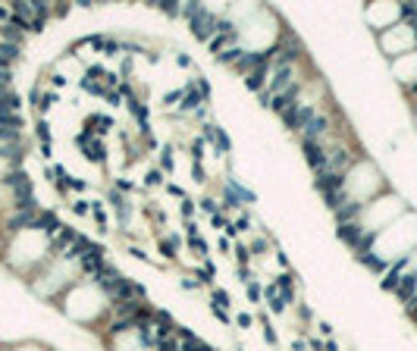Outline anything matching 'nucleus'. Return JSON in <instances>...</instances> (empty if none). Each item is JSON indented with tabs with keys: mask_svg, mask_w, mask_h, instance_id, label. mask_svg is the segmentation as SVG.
<instances>
[{
	"mask_svg": "<svg viewBox=\"0 0 417 351\" xmlns=\"http://www.w3.org/2000/svg\"><path fill=\"white\" fill-rule=\"evenodd\" d=\"M189 29H192V35L198 38V41H214V35H217V29H220V16H214L204 6V10L194 16V19H189Z\"/></svg>",
	"mask_w": 417,
	"mask_h": 351,
	"instance_id": "nucleus-1",
	"label": "nucleus"
},
{
	"mask_svg": "<svg viewBox=\"0 0 417 351\" xmlns=\"http://www.w3.org/2000/svg\"><path fill=\"white\" fill-rule=\"evenodd\" d=\"M267 75H270V66H260V69H254V72L245 75V85H248L251 91H257V94H260L263 88H267Z\"/></svg>",
	"mask_w": 417,
	"mask_h": 351,
	"instance_id": "nucleus-13",
	"label": "nucleus"
},
{
	"mask_svg": "<svg viewBox=\"0 0 417 351\" xmlns=\"http://www.w3.org/2000/svg\"><path fill=\"white\" fill-rule=\"evenodd\" d=\"M16 60H22V47L19 44H6V41H0V63L10 66Z\"/></svg>",
	"mask_w": 417,
	"mask_h": 351,
	"instance_id": "nucleus-14",
	"label": "nucleus"
},
{
	"mask_svg": "<svg viewBox=\"0 0 417 351\" xmlns=\"http://www.w3.org/2000/svg\"><path fill=\"white\" fill-rule=\"evenodd\" d=\"M245 286H248V298H251V301H260V298H263V288H260L257 279H248Z\"/></svg>",
	"mask_w": 417,
	"mask_h": 351,
	"instance_id": "nucleus-28",
	"label": "nucleus"
},
{
	"mask_svg": "<svg viewBox=\"0 0 417 351\" xmlns=\"http://www.w3.org/2000/svg\"><path fill=\"white\" fill-rule=\"evenodd\" d=\"M339 238L348 242L352 248H357V245H361V238H364V229L357 226V223H345V226H339Z\"/></svg>",
	"mask_w": 417,
	"mask_h": 351,
	"instance_id": "nucleus-12",
	"label": "nucleus"
},
{
	"mask_svg": "<svg viewBox=\"0 0 417 351\" xmlns=\"http://www.w3.org/2000/svg\"><path fill=\"white\" fill-rule=\"evenodd\" d=\"M129 110H132V116L138 119V126H141V132L148 135V107L141 104L138 97H129Z\"/></svg>",
	"mask_w": 417,
	"mask_h": 351,
	"instance_id": "nucleus-15",
	"label": "nucleus"
},
{
	"mask_svg": "<svg viewBox=\"0 0 417 351\" xmlns=\"http://www.w3.org/2000/svg\"><path fill=\"white\" fill-rule=\"evenodd\" d=\"M88 44L95 47V50H107V38H100V35H91V38H88Z\"/></svg>",
	"mask_w": 417,
	"mask_h": 351,
	"instance_id": "nucleus-39",
	"label": "nucleus"
},
{
	"mask_svg": "<svg viewBox=\"0 0 417 351\" xmlns=\"http://www.w3.org/2000/svg\"><path fill=\"white\" fill-rule=\"evenodd\" d=\"M32 229H41L44 235H54L57 229H63V226H60V220H57L54 210H44V213H38V220H35V226H32Z\"/></svg>",
	"mask_w": 417,
	"mask_h": 351,
	"instance_id": "nucleus-10",
	"label": "nucleus"
},
{
	"mask_svg": "<svg viewBox=\"0 0 417 351\" xmlns=\"http://www.w3.org/2000/svg\"><path fill=\"white\" fill-rule=\"evenodd\" d=\"M210 223H214V226H217V229H226V226H229V223H226L223 217H220V213H214V220H210Z\"/></svg>",
	"mask_w": 417,
	"mask_h": 351,
	"instance_id": "nucleus-48",
	"label": "nucleus"
},
{
	"mask_svg": "<svg viewBox=\"0 0 417 351\" xmlns=\"http://www.w3.org/2000/svg\"><path fill=\"white\" fill-rule=\"evenodd\" d=\"M326 132H329V119L317 113V116H314L311 123L301 129V138H308V141H323V135H326Z\"/></svg>",
	"mask_w": 417,
	"mask_h": 351,
	"instance_id": "nucleus-7",
	"label": "nucleus"
},
{
	"mask_svg": "<svg viewBox=\"0 0 417 351\" xmlns=\"http://www.w3.org/2000/svg\"><path fill=\"white\" fill-rule=\"evenodd\" d=\"M204 104H207V100L201 97V91H194V82H192L189 91H185V97H182V113H198Z\"/></svg>",
	"mask_w": 417,
	"mask_h": 351,
	"instance_id": "nucleus-11",
	"label": "nucleus"
},
{
	"mask_svg": "<svg viewBox=\"0 0 417 351\" xmlns=\"http://www.w3.org/2000/svg\"><path fill=\"white\" fill-rule=\"evenodd\" d=\"M47 129H50V126L44 123V119H41V123H38V138L44 141V144H50V132H47Z\"/></svg>",
	"mask_w": 417,
	"mask_h": 351,
	"instance_id": "nucleus-38",
	"label": "nucleus"
},
{
	"mask_svg": "<svg viewBox=\"0 0 417 351\" xmlns=\"http://www.w3.org/2000/svg\"><path fill=\"white\" fill-rule=\"evenodd\" d=\"M214 304H217V307H226V304H229V295L217 288V292H214Z\"/></svg>",
	"mask_w": 417,
	"mask_h": 351,
	"instance_id": "nucleus-42",
	"label": "nucleus"
},
{
	"mask_svg": "<svg viewBox=\"0 0 417 351\" xmlns=\"http://www.w3.org/2000/svg\"><path fill=\"white\" fill-rule=\"evenodd\" d=\"M361 263H364V267H370V270H377V273H383V270H386V260L373 257V254H361Z\"/></svg>",
	"mask_w": 417,
	"mask_h": 351,
	"instance_id": "nucleus-25",
	"label": "nucleus"
},
{
	"mask_svg": "<svg viewBox=\"0 0 417 351\" xmlns=\"http://www.w3.org/2000/svg\"><path fill=\"white\" fill-rule=\"evenodd\" d=\"M91 217H95V223H97L100 232H107V213H104V207H100V204H95V207H91Z\"/></svg>",
	"mask_w": 417,
	"mask_h": 351,
	"instance_id": "nucleus-27",
	"label": "nucleus"
},
{
	"mask_svg": "<svg viewBox=\"0 0 417 351\" xmlns=\"http://www.w3.org/2000/svg\"><path fill=\"white\" fill-rule=\"evenodd\" d=\"M151 329H154L151 323H141V326H138V342H141V345H148V348L160 342V339H154V332H151Z\"/></svg>",
	"mask_w": 417,
	"mask_h": 351,
	"instance_id": "nucleus-22",
	"label": "nucleus"
},
{
	"mask_svg": "<svg viewBox=\"0 0 417 351\" xmlns=\"http://www.w3.org/2000/svg\"><path fill=\"white\" fill-rule=\"evenodd\" d=\"M201 207L207 210V213H217V210H220V204H217L214 198H204V201H201Z\"/></svg>",
	"mask_w": 417,
	"mask_h": 351,
	"instance_id": "nucleus-44",
	"label": "nucleus"
},
{
	"mask_svg": "<svg viewBox=\"0 0 417 351\" xmlns=\"http://www.w3.org/2000/svg\"><path fill=\"white\" fill-rule=\"evenodd\" d=\"M163 182V173H160V169H151L148 176H144V185H160Z\"/></svg>",
	"mask_w": 417,
	"mask_h": 351,
	"instance_id": "nucleus-33",
	"label": "nucleus"
},
{
	"mask_svg": "<svg viewBox=\"0 0 417 351\" xmlns=\"http://www.w3.org/2000/svg\"><path fill=\"white\" fill-rule=\"evenodd\" d=\"M210 351H214V348H210Z\"/></svg>",
	"mask_w": 417,
	"mask_h": 351,
	"instance_id": "nucleus-54",
	"label": "nucleus"
},
{
	"mask_svg": "<svg viewBox=\"0 0 417 351\" xmlns=\"http://www.w3.org/2000/svg\"><path fill=\"white\" fill-rule=\"evenodd\" d=\"M182 97H185V91H169L166 97H163V104H166V107H173V104H179Z\"/></svg>",
	"mask_w": 417,
	"mask_h": 351,
	"instance_id": "nucleus-36",
	"label": "nucleus"
},
{
	"mask_svg": "<svg viewBox=\"0 0 417 351\" xmlns=\"http://www.w3.org/2000/svg\"><path fill=\"white\" fill-rule=\"evenodd\" d=\"M317 191L329 194V191H339V188H345V176H336V173H317Z\"/></svg>",
	"mask_w": 417,
	"mask_h": 351,
	"instance_id": "nucleus-8",
	"label": "nucleus"
},
{
	"mask_svg": "<svg viewBox=\"0 0 417 351\" xmlns=\"http://www.w3.org/2000/svg\"><path fill=\"white\" fill-rule=\"evenodd\" d=\"M0 351H3V348H0Z\"/></svg>",
	"mask_w": 417,
	"mask_h": 351,
	"instance_id": "nucleus-53",
	"label": "nucleus"
},
{
	"mask_svg": "<svg viewBox=\"0 0 417 351\" xmlns=\"http://www.w3.org/2000/svg\"><path fill=\"white\" fill-rule=\"evenodd\" d=\"M192 179H194V182H207V176H204V166L198 163V160L192 163Z\"/></svg>",
	"mask_w": 417,
	"mask_h": 351,
	"instance_id": "nucleus-35",
	"label": "nucleus"
},
{
	"mask_svg": "<svg viewBox=\"0 0 417 351\" xmlns=\"http://www.w3.org/2000/svg\"><path fill=\"white\" fill-rule=\"evenodd\" d=\"M91 248H95V245H91V242H88V238H85V235H79V238H75V242L69 245V251H66V257H69V260H72V257H79V260H82L85 254L91 251Z\"/></svg>",
	"mask_w": 417,
	"mask_h": 351,
	"instance_id": "nucleus-17",
	"label": "nucleus"
},
{
	"mask_svg": "<svg viewBox=\"0 0 417 351\" xmlns=\"http://www.w3.org/2000/svg\"><path fill=\"white\" fill-rule=\"evenodd\" d=\"M75 238H79V235H75L72 229H63V232H60V238H54V242H50V251H54V254H57V251H63V248H66V245H72Z\"/></svg>",
	"mask_w": 417,
	"mask_h": 351,
	"instance_id": "nucleus-20",
	"label": "nucleus"
},
{
	"mask_svg": "<svg viewBox=\"0 0 417 351\" xmlns=\"http://www.w3.org/2000/svg\"><path fill=\"white\" fill-rule=\"evenodd\" d=\"M0 129L19 132V129H22V116H16V113H6V116H0Z\"/></svg>",
	"mask_w": 417,
	"mask_h": 351,
	"instance_id": "nucleus-23",
	"label": "nucleus"
},
{
	"mask_svg": "<svg viewBox=\"0 0 417 351\" xmlns=\"http://www.w3.org/2000/svg\"><path fill=\"white\" fill-rule=\"evenodd\" d=\"M210 311H214V317H217V320L229 323V314H226V307H217V304H210Z\"/></svg>",
	"mask_w": 417,
	"mask_h": 351,
	"instance_id": "nucleus-43",
	"label": "nucleus"
},
{
	"mask_svg": "<svg viewBox=\"0 0 417 351\" xmlns=\"http://www.w3.org/2000/svg\"><path fill=\"white\" fill-rule=\"evenodd\" d=\"M66 182H69V188H75V191H85V182H82V179H66Z\"/></svg>",
	"mask_w": 417,
	"mask_h": 351,
	"instance_id": "nucleus-47",
	"label": "nucleus"
},
{
	"mask_svg": "<svg viewBox=\"0 0 417 351\" xmlns=\"http://www.w3.org/2000/svg\"><path fill=\"white\" fill-rule=\"evenodd\" d=\"M235 323H238V326H245V329H248L251 323H254V317H251V314H238V320H235Z\"/></svg>",
	"mask_w": 417,
	"mask_h": 351,
	"instance_id": "nucleus-45",
	"label": "nucleus"
},
{
	"mask_svg": "<svg viewBox=\"0 0 417 351\" xmlns=\"http://www.w3.org/2000/svg\"><path fill=\"white\" fill-rule=\"evenodd\" d=\"M198 88H201V97H204V100H207V97H210V85H207V82H204V79H201V75H198Z\"/></svg>",
	"mask_w": 417,
	"mask_h": 351,
	"instance_id": "nucleus-46",
	"label": "nucleus"
},
{
	"mask_svg": "<svg viewBox=\"0 0 417 351\" xmlns=\"http://www.w3.org/2000/svg\"><path fill=\"white\" fill-rule=\"evenodd\" d=\"M292 282H295V276H292V273H289V270H286V273H279V276L273 279V288L279 292V298H283L286 304H289V301H292V298H295V292H292Z\"/></svg>",
	"mask_w": 417,
	"mask_h": 351,
	"instance_id": "nucleus-9",
	"label": "nucleus"
},
{
	"mask_svg": "<svg viewBox=\"0 0 417 351\" xmlns=\"http://www.w3.org/2000/svg\"><path fill=\"white\" fill-rule=\"evenodd\" d=\"M298 94H301V85H298V82H295V85H289V88H286L283 94H276V97L270 100V110L283 116L286 110H292V107L298 104Z\"/></svg>",
	"mask_w": 417,
	"mask_h": 351,
	"instance_id": "nucleus-5",
	"label": "nucleus"
},
{
	"mask_svg": "<svg viewBox=\"0 0 417 351\" xmlns=\"http://www.w3.org/2000/svg\"><path fill=\"white\" fill-rule=\"evenodd\" d=\"M357 213H361V204H354V201H348L345 207H339L336 210V220H339V226H345V223H352Z\"/></svg>",
	"mask_w": 417,
	"mask_h": 351,
	"instance_id": "nucleus-18",
	"label": "nucleus"
},
{
	"mask_svg": "<svg viewBox=\"0 0 417 351\" xmlns=\"http://www.w3.org/2000/svg\"><path fill=\"white\" fill-rule=\"evenodd\" d=\"M160 251H163V257H176V245H169L166 238L160 242Z\"/></svg>",
	"mask_w": 417,
	"mask_h": 351,
	"instance_id": "nucleus-41",
	"label": "nucleus"
},
{
	"mask_svg": "<svg viewBox=\"0 0 417 351\" xmlns=\"http://www.w3.org/2000/svg\"><path fill=\"white\" fill-rule=\"evenodd\" d=\"M214 141H217V148H220V154H229V151H232V144H229V135H226L223 129H220V126H217V129H214Z\"/></svg>",
	"mask_w": 417,
	"mask_h": 351,
	"instance_id": "nucleus-24",
	"label": "nucleus"
},
{
	"mask_svg": "<svg viewBox=\"0 0 417 351\" xmlns=\"http://www.w3.org/2000/svg\"><path fill=\"white\" fill-rule=\"evenodd\" d=\"M182 217H185V220H192V217H194V201H189V198L182 201Z\"/></svg>",
	"mask_w": 417,
	"mask_h": 351,
	"instance_id": "nucleus-40",
	"label": "nucleus"
},
{
	"mask_svg": "<svg viewBox=\"0 0 417 351\" xmlns=\"http://www.w3.org/2000/svg\"><path fill=\"white\" fill-rule=\"evenodd\" d=\"M157 6H160L166 16H182V6H179L176 0H157Z\"/></svg>",
	"mask_w": 417,
	"mask_h": 351,
	"instance_id": "nucleus-26",
	"label": "nucleus"
},
{
	"mask_svg": "<svg viewBox=\"0 0 417 351\" xmlns=\"http://www.w3.org/2000/svg\"><path fill=\"white\" fill-rule=\"evenodd\" d=\"M270 72H273V79L267 82L270 97H276V94H283L289 85H295V69L292 66H276V69H270Z\"/></svg>",
	"mask_w": 417,
	"mask_h": 351,
	"instance_id": "nucleus-3",
	"label": "nucleus"
},
{
	"mask_svg": "<svg viewBox=\"0 0 417 351\" xmlns=\"http://www.w3.org/2000/svg\"><path fill=\"white\" fill-rule=\"evenodd\" d=\"M182 288H185V292H192V288H198V282H194V279H182Z\"/></svg>",
	"mask_w": 417,
	"mask_h": 351,
	"instance_id": "nucleus-50",
	"label": "nucleus"
},
{
	"mask_svg": "<svg viewBox=\"0 0 417 351\" xmlns=\"http://www.w3.org/2000/svg\"><path fill=\"white\" fill-rule=\"evenodd\" d=\"M245 50L242 47H229V50H223V54L217 57V63H226V66H235L238 63V57H242Z\"/></svg>",
	"mask_w": 417,
	"mask_h": 351,
	"instance_id": "nucleus-21",
	"label": "nucleus"
},
{
	"mask_svg": "<svg viewBox=\"0 0 417 351\" xmlns=\"http://www.w3.org/2000/svg\"><path fill=\"white\" fill-rule=\"evenodd\" d=\"M263 326H267V323H263ZM263 339H267V342H273V345H276V332L270 329V326H267V332H263Z\"/></svg>",
	"mask_w": 417,
	"mask_h": 351,
	"instance_id": "nucleus-51",
	"label": "nucleus"
},
{
	"mask_svg": "<svg viewBox=\"0 0 417 351\" xmlns=\"http://www.w3.org/2000/svg\"><path fill=\"white\" fill-rule=\"evenodd\" d=\"M411 314H414V320H417V304H411Z\"/></svg>",
	"mask_w": 417,
	"mask_h": 351,
	"instance_id": "nucleus-52",
	"label": "nucleus"
},
{
	"mask_svg": "<svg viewBox=\"0 0 417 351\" xmlns=\"http://www.w3.org/2000/svg\"><path fill=\"white\" fill-rule=\"evenodd\" d=\"M263 298H267V307H270L273 314H283V311H286V301L279 298V292L273 288V282H270V286L263 288Z\"/></svg>",
	"mask_w": 417,
	"mask_h": 351,
	"instance_id": "nucleus-16",
	"label": "nucleus"
},
{
	"mask_svg": "<svg viewBox=\"0 0 417 351\" xmlns=\"http://www.w3.org/2000/svg\"><path fill=\"white\" fill-rule=\"evenodd\" d=\"M75 144L85 151V160H91V163H104L107 160V148L95 138V129H85L75 135Z\"/></svg>",
	"mask_w": 417,
	"mask_h": 351,
	"instance_id": "nucleus-2",
	"label": "nucleus"
},
{
	"mask_svg": "<svg viewBox=\"0 0 417 351\" xmlns=\"http://www.w3.org/2000/svg\"><path fill=\"white\" fill-rule=\"evenodd\" d=\"M0 19H3V25H6V22H10V19H13V13H10V10H6V6H0Z\"/></svg>",
	"mask_w": 417,
	"mask_h": 351,
	"instance_id": "nucleus-49",
	"label": "nucleus"
},
{
	"mask_svg": "<svg viewBox=\"0 0 417 351\" xmlns=\"http://www.w3.org/2000/svg\"><path fill=\"white\" fill-rule=\"evenodd\" d=\"M88 204H91V201H75V204H72V210L79 213V217H88V213H91V207H88Z\"/></svg>",
	"mask_w": 417,
	"mask_h": 351,
	"instance_id": "nucleus-37",
	"label": "nucleus"
},
{
	"mask_svg": "<svg viewBox=\"0 0 417 351\" xmlns=\"http://www.w3.org/2000/svg\"><path fill=\"white\" fill-rule=\"evenodd\" d=\"M189 245L198 251V257H207V242L204 238H198V235H189Z\"/></svg>",
	"mask_w": 417,
	"mask_h": 351,
	"instance_id": "nucleus-29",
	"label": "nucleus"
},
{
	"mask_svg": "<svg viewBox=\"0 0 417 351\" xmlns=\"http://www.w3.org/2000/svg\"><path fill=\"white\" fill-rule=\"evenodd\" d=\"M301 144H304V160L311 163V169H320L326 166V160H329V151L323 148V141H308V138H301Z\"/></svg>",
	"mask_w": 417,
	"mask_h": 351,
	"instance_id": "nucleus-4",
	"label": "nucleus"
},
{
	"mask_svg": "<svg viewBox=\"0 0 417 351\" xmlns=\"http://www.w3.org/2000/svg\"><path fill=\"white\" fill-rule=\"evenodd\" d=\"M157 351H182V345L169 336V339H160V342H157Z\"/></svg>",
	"mask_w": 417,
	"mask_h": 351,
	"instance_id": "nucleus-30",
	"label": "nucleus"
},
{
	"mask_svg": "<svg viewBox=\"0 0 417 351\" xmlns=\"http://www.w3.org/2000/svg\"><path fill=\"white\" fill-rule=\"evenodd\" d=\"M235 257H238V263H242V267H245V263L251 260V251H248V248H245V245H235Z\"/></svg>",
	"mask_w": 417,
	"mask_h": 351,
	"instance_id": "nucleus-32",
	"label": "nucleus"
},
{
	"mask_svg": "<svg viewBox=\"0 0 417 351\" xmlns=\"http://www.w3.org/2000/svg\"><path fill=\"white\" fill-rule=\"evenodd\" d=\"M352 166V157H348V151L345 148H336V151H329V160H326V166L320 169V173H336V176H345V169Z\"/></svg>",
	"mask_w": 417,
	"mask_h": 351,
	"instance_id": "nucleus-6",
	"label": "nucleus"
},
{
	"mask_svg": "<svg viewBox=\"0 0 417 351\" xmlns=\"http://www.w3.org/2000/svg\"><path fill=\"white\" fill-rule=\"evenodd\" d=\"M160 154H163V157H160V173H163V169H173V148H163Z\"/></svg>",
	"mask_w": 417,
	"mask_h": 351,
	"instance_id": "nucleus-31",
	"label": "nucleus"
},
{
	"mask_svg": "<svg viewBox=\"0 0 417 351\" xmlns=\"http://www.w3.org/2000/svg\"><path fill=\"white\" fill-rule=\"evenodd\" d=\"M0 38H3L6 44H22V41H25V32H19L16 25L6 22V25H0Z\"/></svg>",
	"mask_w": 417,
	"mask_h": 351,
	"instance_id": "nucleus-19",
	"label": "nucleus"
},
{
	"mask_svg": "<svg viewBox=\"0 0 417 351\" xmlns=\"http://www.w3.org/2000/svg\"><path fill=\"white\" fill-rule=\"evenodd\" d=\"M232 229H235V235H238V232H248V229H251V220H248V217H238V220L232 223Z\"/></svg>",
	"mask_w": 417,
	"mask_h": 351,
	"instance_id": "nucleus-34",
	"label": "nucleus"
}]
</instances>
